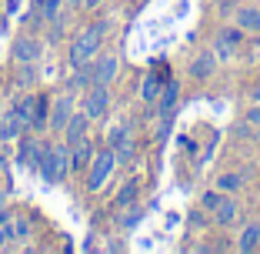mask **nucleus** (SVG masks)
<instances>
[{
    "label": "nucleus",
    "instance_id": "1",
    "mask_svg": "<svg viewBox=\"0 0 260 254\" xmlns=\"http://www.w3.org/2000/svg\"><path fill=\"white\" fill-rule=\"evenodd\" d=\"M40 174H44L47 184H60L63 177L70 174V144H50L40 151V161H37Z\"/></svg>",
    "mask_w": 260,
    "mask_h": 254
},
{
    "label": "nucleus",
    "instance_id": "2",
    "mask_svg": "<svg viewBox=\"0 0 260 254\" xmlns=\"http://www.w3.org/2000/svg\"><path fill=\"white\" fill-rule=\"evenodd\" d=\"M104 50V37H100L93 27H87L84 34H77L74 44H70V64L74 67H80V64H90L93 57Z\"/></svg>",
    "mask_w": 260,
    "mask_h": 254
},
{
    "label": "nucleus",
    "instance_id": "3",
    "mask_svg": "<svg viewBox=\"0 0 260 254\" xmlns=\"http://www.w3.org/2000/svg\"><path fill=\"white\" fill-rule=\"evenodd\" d=\"M114 167H117V154H114V147H107V151L93 154L90 167H87V191H100V187H104V181H107V177L114 174Z\"/></svg>",
    "mask_w": 260,
    "mask_h": 254
},
{
    "label": "nucleus",
    "instance_id": "4",
    "mask_svg": "<svg viewBox=\"0 0 260 254\" xmlns=\"http://www.w3.org/2000/svg\"><path fill=\"white\" fill-rule=\"evenodd\" d=\"M80 110H84L90 121H97V117L107 114V110H110V91H107V84H90V87H87Z\"/></svg>",
    "mask_w": 260,
    "mask_h": 254
},
{
    "label": "nucleus",
    "instance_id": "5",
    "mask_svg": "<svg viewBox=\"0 0 260 254\" xmlns=\"http://www.w3.org/2000/svg\"><path fill=\"white\" fill-rule=\"evenodd\" d=\"M117 70H120V61H117L110 50H100V54L90 61L93 84H110V80H117Z\"/></svg>",
    "mask_w": 260,
    "mask_h": 254
},
{
    "label": "nucleus",
    "instance_id": "6",
    "mask_svg": "<svg viewBox=\"0 0 260 254\" xmlns=\"http://www.w3.org/2000/svg\"><path fill=\"white\" fill-rule=\"evenodd\" d=\"M93 154H97V147H93L90 137H80L77 144H70V167L74 171H87L93 161Z\"/></svg>",
    "mask_w": 260,
    "mask_h": 254
},
{
    "label": "nucleus",
    "instance_id": "7",
    "mask_svg": "<svg viewBox=\"0 0 260 254\" xmlns=\"http://www.w3.org/2000/svg\"><path fill=\"white\" fill-rule=\"evenodd\" d=\"M14 61L17 64H34V61H40V40L37 37H20L14 44Z\"/></svg>",
    "mask_w": 260,
    "mask_h": 254
},
{
    "label": "nucleus",
    "instance_id": "8",
    "mask_svg": "<svg viewBox=\"0 0 260 254\" xmlns=\"http://www.w3.org/2000/svg\"><path fill=\"white\" fill-rule=\"evenodd\" d=\"M70 114H74V100L63 94L60 100H54V107H50V131H63L70 121Z\"/></svg>",
    "mask_w": 260,
    "mask_h": 254
},
{
    "label": "nucleus",
    "instance_id": "9",
    "mask_svg": "<svg viewBox=\"0 0 260 254\" xmlns=\"http://www.w3.org/2000/svg\"><path fill=\"white\" fill-rule=\"evenodd\" d=\"M234 23H237L244 34H260V4L257 7H237Z\"/></svg>",
    "mask_w": 260,
    "mask_h": 254
},
{
    "label": "nucleus",
    "instance_id": "10",
    "mask_svg": "<svg viewBox=\"0 0 260 254\" xmlns=\"http://www.w3.org/2000/svg\"><path fill=\"white\" fill-rule=\"evenodd\" d=\"M240 37H244V31L240 27H230V31H223L220 37H217V57L220 61H227V57H234V50H237V44H240Z\"/></svg>",
    "mask_w": 260,
    "mask_h": 254
},
{
    "label": "nucleus",
    "instance_id": "11",
    "mask_svg": "<svg viewBox=\"0 0 260 254\" xmlns=\"http://www.w3.org/2000/svg\"><path fill=\"white\" fill-rule=\"evenodd\" d=\"M87 124H90V117L84 114V110H80V114H70V121H67V127H63V140H67V144H77V140L80 137H87Z\"/></svg>",
    "mask_w": 260,
    "mask_h": 254
},
{
    "label": "nucleus",
    "instance_id": "12",
    "mask_svg": "<svg viewBox=\"0 0 260 254\" xmlns=\"http://www.w3.org/2000/svg\"><path fill=\"white\" fill-rule=\"evenodd\" d=\"M110 147H114L117 161H134V144L127 137V127H114L110 131Z\"/></svg>",
    "mask_w": 260,
    "mask_h": 254
},
{
    "label": "nucleus",
    "instance_id": "13",
    "mask_svg": "<svg viewBox=\"0 0 260 254\" xmlns=\"http://www.w3.org/2000/svg\"><path fill=\"white\" fill-rule=\"evenodd\" d=\"M237 214H240V208H237V201H234V197H220V204L214 208V221L220 224V228L234 224V221H237Z\"/></svg>",
    "mask_w": 260,
    "mask_h": 254
},
{
    "label": "nucleus",
    "instance_id": "14",
    "mask_svg": "<svg viewBox=\"0 0 260 254\" xmlns=\"http://www.w3.org/2000/svg\"><path fill=\"white\" fill-rule=\"evenodd\" d=\"M40 151H44V144H37L34 137H23V140H20V151H17V161L27 164V167H37Z\"/></svg>",
    "mask_w": 260,
    "mask_h": 254
},
{
    "label": "nucleus",
    "instance_id": "15",
    "mask_svg": "<svg viewBox=\"0 0 260 254\" xmlns=\"http://www.w3.org/2000/svg\"><path fill=\"white\" fill-rule=\"evenodd\" d=\"M214 67H217V54L204 50V54H200L197 61H193V67H190V77L204 80V77H210V74H214Z\"/></svg>",
    "mask_w": 260,
    "mask_h": 254
},
{
    "label": "nucleus",
    "instance_id": "16",
    "mask_svg": "<svg viewBox=\"0 0 260 254\" xmlns=\"http://www.w3.org/2000/svg\"><path fill=\"white\" fill-rule=\"evenodd\" d=\"M177 97H180V84H177V80H170V84L160 87V97H157V107H160V114H170V110H174Z\"/></svg>",
    "mask_w": 260,
    "mask_h": 254
},
{
    "label": "nucleus",
    "instance_id": "17",
    "mask_svg": "<svg viewBox=\"0 0 260 254\" xmlns=\"http://www.w3.org/2000/svg\"><path fill=\"white\" fill-rule=\"evenodd\" d=\"M20 131H27V124H23L20 117L10 110V114L0 121V140H14V137H20Z\"/></svg>",
    "mask_w": 260,
    "mask_h": 254
},
{
    "label": "nucleus",
    "instance_id": "18",
    "mask_svg": "<svg viewBox=\"0 0 260 254\" xmlns=\"http://www.w3.org/2000/svg\"><path fill=\"white\" fill-rule=\"evenodd\" d=\"M257 244H260V221H253V224H247V228H244L237 247H240V251H257Z\"/></svg>",
    "mask_w": 260,
    "mask_h": 254
},
{
    "label": "nucleus",
    "instance_id": "19",
    "mask_svg": "<svg viewBox=\"0 0 260 254\" xmlns=\"http://www.w3.org/2000/svg\"><path fill=\"white\" fill-rule=\"evenodd\" d=\"M240 187H244V174H234V171H227V174L217 177V191H220V194H237Z\"/></svg>",
    "mask_w": 260,
    "mask_h": 254
},
{
    "label": "nucleus",
    "instance_id": "20",
    "mask_svg": "<svg viewBox=\"0 0 260 254\" xmlns=\"http://www.w3.org/2000/svg\"><path fill=\"white\" fill-rule=\"evenodd\" d=\"M160 77L157 74H150V77H144V87H140V97L147 100V104H157V97H160Z\"/></svg>",
    "mask_w": 260,
    "mask_h": 254
},
{
    "label": "nucleus",
    "instance_id": "21",
    "mask_svg": "<svg viewBox=\"0 0 260 254\" xmlns=\"http://www.w3.org/2000/svg\"><path fill=\"white\" fill-rule=\"evenodd\" d=\"M14 114L20 117V121L27 124V127H30V124H34V114H37V97H23L20 104L14 107Z\"/></svg>",
    "mask_w": 260,
    "mask_h": 254
},
{
    "label": "nucleus",
    "instance_id": "22",
    "mask_svg": "<svg viewBox=\"0 0 260 254\" xmlns=\"http://www.w3.org/2000/svg\"><path fill=\"white\" fill-rule=\"evenodd\" d=\"M137 194H140V187L134 184V181H127V184L120 187V194H117V208H127V204H134V201H137Z\"/></svg>",
    "mask_w": 260,
    "mask_h": 254
},
{
    "label": "nucleus",
    "instance_id": "23",
    "mask_svg": "<svg viewBox=\"0 0 260 254\" xmlns=\"http://www.w3.org/2000/svg\"><path fill=\"white\" fill-rule=\"evenodd\" d=\"M140 217H144V208H137V201H134V204H130V211L120 217V224H123V228H137Z\"/></svg>",
    "mask_w": 260,
    "mask_h": 254
},
{
    "label": "nucleus",
    "instance_id": "24",
    "mask_svg": "<svg viewBox=\"0 0 260 254\" xmlns=\"http://www.w3.org/2000/svg\"><path fill=\"white\" fill-rule=\"evenodd\" d=\"M40 14H44V20L50 23L57 14H60V0H44V7H40Z\"/></svg>",
    "mask_w": 260,
    "mask_h": 254
},
{
    "label": "nucleus",
    "instance_id": "25",
    "mask_svg": "<svg viewBox=\"0 0 260 254\" xmlns=\"http://www.w3.org/2000/svg\"><path fill=\"white\" fill-rule=\"evenodd\" d=\"M7 231H10V238H27V234H30V224H27V221H17L14 228H7Z\"/></svg>",
    "mask_w": 260,
    "mask_h": 254
},
{
    "label": "nucleus",
    "instance_id": "26",
    "mask_svg": "<svg viewBox=\"0 0 260 254\" xmlns=\"http://www.w3.org/2000/svg\"><path fill=\"white\" fill-rule=\"evenodd\" d=\"M217 204H220V194H217V191H207L204 194V211H214Z\"/></svg>",
    "mask_w": 260,
    "mask_h": 254
},
{
    "label": "nucleus",
    "instance_id": "27",
    "mask_svg": "<svg viewBox=\"0 0 260 254\" xmlns=\"http://www.w3.org/2000/svg\"><path fill=\"white\" fill-rule=\"evenodd\" d=\"M93 31H97L100 37H107L110 34V20H93Z\"/></svg>",
    "mask_w": 260,
    "mask_h": 254
},
{
    "label": "nucleus",
    "instance_id": "28",
    "mask_svg": "<svg viewBox=\"0 0 260 254\" xmlns=\"http://www.w3.org/2000/svg\"><path fill=\"white\" fill-rule=\"evenodd\" d=\"M247 124H260V100H257V107H250V114H247Z\"/></svg>",
    "mask_w": 260,
    "mask_h": 254
},
{
    "label": "nucleus",
    "instance_id": "29",
    "mask_svg": "<svg viewBox=\"0 0 260 254\" xmlns=\"http://www.w3.org/2000/svg\"><path fill=\"white\" fill-rule=\"evenodd\" d=\"M7 241H10V231H7V228H4V224H0V247L7 244Z\"/></svg>",
    "mask_w": 260,
    "mask_h": 254
},
{
    "label": "nucleus",
    "instance_id": "30",
    "mask_svg": "<svg viewBox=\"0 0 260 254\" xmlns=\"http://www.w3.org/2000/svg\"><path fill=\"white\" fill-rule=\"evenodd\" d=\"M100 4H104V0H84V7H87V10H97Z\"/></svg>",
    "mask_w": 260,
    "mask_h": 254
},
{
    "label": "nucleus",
    "instance_id": "31",
    "mask_svg": "<svg viewBox=\"0 0 260 254\" xmlns=\"http://www.w3.org/2000/svg\"><path fill=\"white\" fill-rule=\"evenodd\" d=\"M250 97H253V100H260V84H257V87L250 91Z\"/></svg>",
    "mask_w": 260,
    "mask_h": 254
},
{
    "label": "nucleus",
    "instance_id": "32",
    "mask_svg": "<svg viewBox=\"0 0 260 254\" xmlns=\"http://www.w3.org/2000/svg\"><path fill=\"white\" fill-rule=\"evenodd\" d=\"M0 224H7V211L4 208H0Z\"/></svg>",
    "mask_w": 260,
    "mask_h": 254
},
{
    "label": "nucleus",
    "instance_id": "33",
    "mask_svg": "<svg viewBox=\"0 0 260 254\" xmlns=\"http://www.w3.org/2000/svg\"><path fill=\"white\" fill-rule=\"evenodd\" d=\"M70 7H84V0H70Z\"/></svg>",
    "mask_w": 260,
    "mask_h": 254
},
{
    "label": "nucleus",
    "instance_id": "34",
    "mask_svg": "<svg viewBox=\"0 0 260 254\" xmlns=\"http://www.w3.org/2000/svg\"><path fill=\"white\" fill-rule=\"evenodd\" d=\"M257 137H260V127H257Z\"/></svg>",
    "mask_w": 260,
    "mask_h": 254
}]
</instances>
